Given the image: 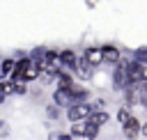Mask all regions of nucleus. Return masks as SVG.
Wrapping results in <instances>:
<instances>
[{"mask_svg":"<svg viewBox=\"0 0 147 140\" xmlns=\"http://www.w3.org/2000/svg\"><path fill=\"white\" fill-rule=\"evenodd\" d=\"M11 76H14V80H16V83H18V80H32V78H37V76H39V71H37V67H34L32 57H21V60L14 64Z\"/></svg>","mask_w":147,"mask_h":140,"instance_id":"obj_1","label":"nucleus"},{"mask_svg":"<svg viewBox=\"0 0 147 140\" xmlns=\"http://www.w3.org/2000/svg\"><path fill=\"white\" fill-rule=\"evenodd\" d=\"M92 103H85V101H76L71 106H67V117L71 122H85L90 115H92Z\"/></svg>","mask_w":147,"mask_h":140,"instance_id":"obj_2","label":"nucleus"},{"mask_svg":"<svg viewBox=\"0 0 147 140\" xmlns=\"http://www.w3.org/2000/svg\"><path fill=\"white\" fill-rule=\"evenodd\" d=\"M96 133H99V129L87 124V122H71V129H69L71 138H90V140H94Z\"/></svg>","mask_w":147,"mask_h":140,"instance_id":"obj_3","label":"nucleus"},{"mask_svg":"<svg viewBox=\"0 0 147 140\" xmlns=\"http://www.w3.org/2000/svg\"><path fill=\"white\" fill-rule=\"evenodd\" d=\"M122 131H124V135L129 138V140H133L136 135H140V122H138V117H129L124 124H122Z\"/></svg>","mask_w":147,"mask_h":140,"instance_id":"obj_4","label":"nucleus"},{"mask_svg":"<svg viewBox=\"0 0 147 140\" xmlns=\"http://www.w3.org/2000/svg\"><path fill=\"white\" fill-rule=\"evenodd\" d=\"M83 60H85L90 67L101 64V62H103V57H101V48H87V50H85V55H83Z\"/></svg>","mask_w":147,"mask_h":140,"instance_id":"obj_5","label":"nucleus"},{"mask_svg":"<svg viewBox=\"0 0 147 140\" xmlns=\"http://www.w3.org/2000/svg\"><path fill=\"white\" fill-rule=\"evenodd\" d=\"M85 122L92 124V126H96V129H101V126L108 122V112H103V110H92V115H90Z\"/></svg>","mask_w":147,"mask_h":140,"instance_id":"obj_6","label":"nucleus"},{"mask_svg":"<svg viewBox=\"0 0 147 140\" xmlns=\"http://www.w3.org/2000/svg\"><path fill=\"white\" fill-rule=\"evenodd\" d=\"M101 57H103L106 62H113V64H117L122 55H119L117 46H103V48H101Z\"/></svg>","mask_w":147,"mask_h":140,"instance_id":"obj_7","label":"nucleus"},{"mask_svg":"<svg viewBox=\"0 0 147 140\" xmlns=\"http://www.w3.org/2000/svg\"><path fill=\"white\" fill-rule=\"evenodd\" d=\"M76 60H78V55H76L74 50H62V53H57V62L64 64V67H69V69L76 67Z\"/></svg>","mask_w":147,"mask_h":140,"instance_id":"obj_8","label":"nucleus"},{"mask_svg":"<svg viewBox=\"0 0 147 140\" xmlns=\"http://www.w3.org/2000/svg\"><path fill=\"white\" fill-rule=\"evenodd\" d=\"M74 71H76V76H80V78H92V67H90L83 57H78V60H76Z\"/></svg>","mask_w":147,"mask_h":140,"instance_id":"obj_9","label":"nucleus"},{"mask_svg":"<svg viewBox=\"0 0 147 140\" xmlns=\"http://www.w3.org/2000/svg\"><path fill=\"white\" fill-rule=\"evenodd\" d=\"M129 83H126V71H124V64H119L117 67V71H115V87L117 90H124Z\"/></svg>","mask_w":147,"mask_h":140,"instance_id":"obj_10","label":"nucleus"},{"mask_svg":"<svg viewBox=\"0 0 147 140\" xmlns=\"http://www.w3.org/2000/svg\"><path fill=\"white\" fill-rule=\"evenodd\" d=\"M14 64H16L14 60H2V64H0V69H2V73H5V76H9V73L14 71Z\"/></svg>","mask_w":147,"mask_h":140,"instance_id":"obj_11","label":"nucleus"},{"mask_svg":"<svg viewBox=\"0 0 147 140\" xmlns=\"http://www.w3.org/2000/svg\"><path fill=\"white\" fill-rule=\"evenodd\" d=\"M129 117H131V112H129V108H122V110H119V112H117V119H119V122H122V124H124V122H126V119H129Z\"/></svg>","mask_w":147,"mask_h":140,"instance_id":"obj_12","label":"nucleus"},{"mask_svg":"<svg viewBox=\"0 0 147 140\" xmlns=\"http://www.w3.org/2000/svg\"><path fill=\"white\" fill-rule=\"evenodd\" d=\"M5 135H9V126L5 119H0V138H5Z\"/></svg>","mask_w":147,"mask_h":140,"instance_id":"obj_13","label":"nucleus"},{"mask_svg":"<svg viewBox=\"0 0 147 140\" xmlns=\"http://www.w3.org/2000/svg\"><path fill=\"white\" fill-rule=\"evenodd\" d=\"M57 115H60L57 106H48V117H57Z\"/></svg>","mask_w":147,"mask_h":140,"instance_id":"obj_14","label":"nucleus"},{"mask_svg":"<svg viewBox=\"0 0 147 140\" xmlns=\"http://www.w3.org/2000/svg\"><path fill=\"white\" fill-rule=\"evenodd\" d=\"M140 133H142V135H147V124H140Z\"/></svg>","mask_w":147,"mask_h":140,"instance_id":"obj_15","label":"nucleus"},{"mask_svg":"<svg viewBox=\"0 0 147 140\" xmlns=\"http://www.w3.org/2000/svg\"><path fill=\"white\" fill-rule=\"evenodd\" d=\"M71 140H90V138H71Z\"/></svg>","mask_w":147,"mask_h":140,"instance_id":"obj_16","label":"nucleus"},{"mask_svg":"<svg viewBox=\"0 0 147 140\" xmlns=\"http://www.w3.org/2000/svg\"><path fill=\"white\" fill-rule=\"evenodd\" d=\"M2 99H5V96H2V94H0V101H2Z\"/></svg>","mask_w":147,"mask_h":140,"instance_id":"obj_17","label":"nucleus"}]
</instances>
